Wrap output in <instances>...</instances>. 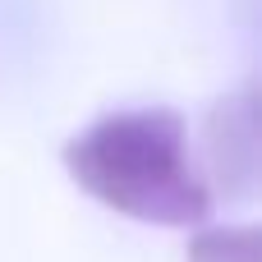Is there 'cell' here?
Returning <instances> with one entry per match:
<instances>
[{
	"label": "cell",
	"instance_id": "cell-1",
	"mask_svg": "<svg viewBox=\"0 0 262 262\" xmlns=\"http://www.w3.org/2000/svg\"><path fill=\"white\" fill-rule=\"evenodd\" d=\"M64 170L88 198L143 226L189 230L212 216V184L189 157V124L166 106L101 115L64 143Z\"/></svg>",
	"mask_w": 262,
	"mask_h": 262
},
{
	"label": "cell",
	"instance_id": "cell-2",
	"mask_svg": "<svg viewBox=\"0 0 262 262\" xmlns=\"http://www.w3.org/2000/svg\"><path fill=\"white\" fill-rule=\"evenodd\" d=\"M207 157L226 193L235 198L253 193V180H258V97L253 92L216 101V111L207 115Z\"/></svg>",
	"mask_w": 262,
	"mask_h": 262
},
{
	"label": "cell",
	"instance_id": "cell-3",
	"mask_svg": "<svg viewBox=\"0 0 262 262\" xmlns=\"http://www.w3.org/2000/svg\"><path fill=\"white\" fill-rule=\"evenodd\" d=\"M189 262H262L258 226H212L189 239Z\"/></svg>",
	"mask_w": 262,
	"mask_h": 262
}]
</instances>
